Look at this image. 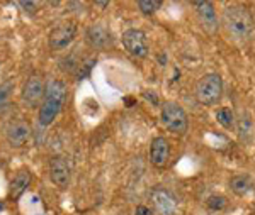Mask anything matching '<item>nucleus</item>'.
Masks as SVG:
<instances>
[{
	"label": "nucleus",
	"instance_id": "obj_13",
	"mask_svg": "<svg viewBox=\"0 0 255 215\" xmlns=\"http://www.w3.org/2000/svg\"><path fill=\"white\" fill-rule=\"evenodd\" d=\"M194 9L197 12V17H199L203 27L208 32H215L218 29V17H216V10L213 7L211 2H194L192 3Z\"/></svg>",
	"mask_w": 255,
	"mask_h": 215
},
{
	"label": "nucleus",
	"instance_id": "obj_15",
	"mask_svg": "<svg viewBox=\"0 0 255 215\" xmlns=\"http://www.w3.org/2000/svg\"><path fill=\"white\" fill-rule=\"evenodd\" d=\"M230 187H232V190L237 193V195H245V193H249L250 188H252V181H250L249 176L238 175V176L232 178V181H230Z\"/></svg>",
	"mask_w": 255,
	"mask_h": 215
},
{
	"label": "nucleus",
	"instance_id": "obj_16",
	"mask_svg": "<svg viewBox=\"0 0 255 215\" xmlns=\"http://www.w3.org/2000/svg\"><path fill=\"white\" fill-rule=\"evenodd\" d=\"M12 90H14V83H12V81H5V83L0 85V110H3L9 105Z\"/></svg>",
	"mask_w": 255,
	"mask_h": 215
},
{
	"label": "nucleus",
	"instance_id": "obj_22",
	"mask_svg": "<svg viewBox=\"0 0 255 215\" xmlns=\"http://www.w3.org/2000/svg\"><path fill=\"white\" fill-rule=\"evenodd\" d=\"M151 214H153L151 209L146 205H139V207H136V210H134V215H151Z\"/></svg>",
	"mask_w": 255,
	"mask_h": 215
},
{
	"label": "nucleus",
	"instance_id": "obj_17",
	"mask_svg": "<svg viewBox=\"0 0 255 215\" xmlns=\"http://www.w3.org/2000/svg\"><path fill=\"white\" fill-rule=\"evenodd\" d=\"M160 5H162V2H158V0H139L138 2L139 10L145 15H150V14H153V12H157L160 9Z\"/></svg>",
	"mask_w": 255,
	"mask_h": 215
},
{
	"label": "nucleus",
	"instance_id": "obj_5",
	"mask_svg": "<svg viewBox=\"0 0 255 215\" xmlns=\"http://www.w3.org/2000/svg\"><path fill=\"white\" fill-rule=\"evenodd\" d=\"M77 38V24L73 20H65L51 29L48 36V44L53 51H61V49L68 48Z\"/></svg>",
	"mask_w": 255,
	"mask_h": 215
},
{
	"label": "nucleus",
	"instance_id": "obj_21",
	"mask_svg": "<svg viewBox=\"0 0 255 215\" xmlns=\"http://www.w3.org/2000/svg\"><path fill=\"white\" fill-rule=\"evenodd\" d=\"M19 5L22 7L24 12H29L31 15H34L36 10H38V3L36 2H19Z\"/></svg>",
	"mask_w": 255,
	"mask_h": 215
},
{
	"label": "nucleus",
	"instance_id": "obj_1",
	"mask_svg": "<svg viewBox=\"0 0 255 215\" xmlns=\"http://www.w3.org/2000/svg\"><path fill=\"white\" fill-rule=\"evenodd\" d=\"M223 27L233 41H249L254 36V19L247 7L232 5L223 12Z\"/></svg>",
	"mask_w": 255,
	"mask_h": 215
},
{
	"label": "nucleus",
	"instance_id": "obj_4",
	"mask_svg": "<svg viewBox=\"0 0 255 215\" xmlns=\"http://www.w3.org/2000/svg\"><path fill=\"white\" fill-rule=\"evenodd\" d=\"M223 93V81L218 73H208L197 81L196 97L204 105H213L221 98Z\"/></svg>",
	"mask_w": 255,
	"mask_h": 215
},
{
	"label": "nucleus",
	"instance_id": "obj_23",
	"mask_svg": "<svg viewBox=\"0 0 255 215\" xmlns=\"http://www.w3.org/2000/svg\"><path fill=\"white\" fill-rule=\"evenodd\" d=\"M96 5H99V7H108L109 2H96Z\"/></svg>",
	"mask_w": 255,
	"mask_h": 215
},
{
	"label": "nucleus",
	"instance_id": "obj_20",
	"mask_svg": "<svg viewBox=\"0 0 255 215\" xmlns=\"http://www.w3.org/2000/svg\"><path fill=\"white\" fill-rule=\"evenodd\" d=\"M225 205H226V200L223 197H211L208 200V207H209V209H213V210H221Z\"/></svg>",
	"mask_w": 255,
	"mask_h": 215
},
{
	"label": "nucleus",
	"instance_id": "obj_19",
	"mask_svg": "<svg viewBox=\"0 0 255 215\" xmlns=\"http://www.w3.org/2000/svg\"><path fill=\"white\" fill-rule=\"evenodd\" d=\"M96 65V58H92V60H89V61H85V63H82L79 66V72H77V80H84L85 76L90 73V70H92V66Z\"/></svg>",
	"mask_w": 255,
	"mask_h": 215
},
{
	"label": "nucleus",
	"instance_id": "obj_2",
	"mask_svg": "<svg viewBox=\"0 0 255 215\" xmlns=\"http://www.w3.org/2000/svg\"><path fill=\"white\" fill-rule=\"evenodd\" d=\"M65 97H67V85L63 81L55 80L46 86V93H44L43 103L39 107V115H38L39 126L46 127L49 124H53V121L61 112Z\"/></svg>",
	"mask_w": 255,
	"mask_h": 215
},
{
	"label": "nucleus",
	"instance_id": "obj_6",
	"mask_svg": "<svg viewBox=\"0 0 255 215\" xmlns=\"http://www.w3.org/2000/svg\"><path fill=\"white\" fill-rule=\"evenodd\" d=\"M123 44L131 56L145 58L148 55V41L143 31L139 29H128L123 32Z\"/></svg>",
	"mask_w": 255,
	"mask_h": 215
},
{
	"label": "nucleus",
	"instance_id": "obj_18",
	"mask_svg": "<svg viewBox=\"0 0 255 215\" xmlns=\"http://www.w3.org/2000/svg\"><path fill=\"white\" fill-rule=\"evenodd\" d=\"M216 119H218V122L225 127H230L233 124V114L230 109H220L216 112Z\"/></svg>",
	"mask_w": 255,
	"mask_h": 215
},
{
	"label": "nucleus",
	"instance_id": "obj_11",
	"mask_svg": "<svg viewBox=\"0 0 255 215\" xmlns=\"http://www.w3.org/2000/svg\"><path fill=\"white\" fill-rule=\"evenodd\" d=\"M85 39L94 49H106L113 44V36H111L109 27L104 24H92L85 31Z\"/></svg>",
	"mask_w": 255,
	"mask_h": 215
},
{
	"label": "nucleus",
	"instance_id": "obj_7",
	"mask_svg": "<svg viewBox=\"0 0 255 215\" xmlns=\"http://www.w3.org/2000/svg\"><path fill=\"white\" fill-rule=\"evenodd\" d=\"M150 200H151V205H153V210L158 215H174L175 214L177 200L167 188H162V187L153 188L150 193Z\"/></svg>",
	"mask_w": 255,
	"mask_h": 215
},
{
	"label": "nucleus",
	"instance_id": "obj_12",
	"mask_svg": "<svg viewBox=\"0 0 255 215\" xmlns=\"http://www.w3.org/2000/svg\"><path fill=\"white\" fill-rule=\"evenodd\" d=\"M170 158V144L165 138H155L150 146V159L153 166L163 168Z\"/></svg>",
	"mask_w": 255,
	"mask_h": 215
},
{
	"label": "nucleus",
	"instance_id": "obj_10",
	"mask_svg": "<svg viewBox=\"0 0 255 215\" xmlns=\"http://www.w3.org/2000/svg\"><path fill=\"white\" fill-rule=\"evenodd\" d=\"M7 143L12 147H24L31 139V127L26 121H12L5 129Z\"/></svg>",
	"mask_w": 255,
	"mask_h": 215
},
{
	"label": "nucleus",
	"instance_id": "obj_9",
	"mask_svg": "<svg viewBox=\"0 0 255 215\" xmlns=\"http://www.w3.org/2000/svg\"><path fill=\"white\" fill-rule=\"evenodd\" d=\"M49 178L58 188H67L70 185V178H72V169L67 158L63 156H55L49 161Z\"/></svg>",
	"mask_w": 255,
	"mask_h": 215
},
{
	"label": "nucleus",
	"instance_id": "obj_14",
	"mask_svg": "<svg viewBox=\"0 0 255 215\" xmlns=\"http://www.w3.org/2000/svg\"><path fill=\"white\" fill-rule=\"evenodd\" d=\"M31 173L27 171V169H22V171H19L17 175L14 176V180L10 181V190H9V195L10 198H19L20 195H22L24 192L27 190V187L31 185Z\"/></svg>",
	"mask_w": 255,
	"mask_h": 215
},
{
	"label": "nucleus",
	"instance_id": "obj_8",
	"mask_svg": "<svg viewBox=\"0 0 255 215\" xmlns=\"http://www.w3.org/2000/svg\"><path fill=\"white\" fill-rule=\"evenodd\" d=\"M44 93H46V86H44L43 78L38 75H32L22 88V100L31 109H36V107L43 103Z\"/></svg>",
	"mask_w": 255,
	"mask_h": 215
},
{
	"label": "nucleus",
	"instance_id": "obj_3",
	"mask_svg": "<svg viewBox=\"0 0 255 215\" xmlns=\"http://www.w3.org/2000/svg\"><path fill=\"white\" fill-rule=\"evenodd\" d=\"M162 124L163 127L172 132V134L182 136L187 132L189 121L187 114L184 112V109L175 102H167L162 107Z\"/></svg>",
	"mask_w": 255,
	"mask_h": 215
}]
</instances>
